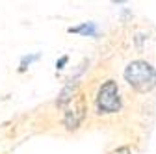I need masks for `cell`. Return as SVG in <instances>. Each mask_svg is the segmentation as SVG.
Wrapping results in <instances>:
<instances>
[{
  "label": "cell",
  "instance_id": "obj_3",
  "mask_svg": "<svg viewBox=\"0 0 156 154\" xmlns=\"http://www.w3.org/2000/svg\"><path fill=\"white\" fill-rule=\"evenodd\" d=\"M86 117V102L82 95H76V97L69 102V108L65 111V117H63V124L69 130H74L80 126V123Z\"/></svg>",
  "mask_w": 156,
  "mask_h": 154
},
{
  "label": "cell",
  "instance_id": "obj_1",
  "mask_svg": "<svg viewBox=\"0 0 156 154\" xmlns=\"http://www.w3.org/2000/svg\"><path fill=\"white\" fill-rule=\"evenodd\" d=\"M125 80L138 93H149L156 87V69L143 60L130 61L125 69Z\"/></svg>",
  "mask_w": 156,
  "mask_h": 154
},
{
  "label": "cell",
  "instance_id": "obj_5",
  "mask_svg": "<svg viewBox=\"0 0 156 154\" xmlns=\"http://www.w3.org/2000/svg\"><path fill=\"white\" fill-rule=\"evenodd\" d=\"M74 89H76V84H69V86H65L63 87V91H62V95H60V99H58V104L60 106H65L67 102H71L74 97Z\"/></svg>",
  "mask_w": 156,
  "mask_h": 154
},
{
  "label": "cell",
  "instance_id": "obj_6",
  "mask_svg": "<svg viewBox=\"0 0 156 154\" xmlns=\"http://www.w3.org/2000/svg\"><path fill=\"white\" fill-rule=\"evenodd\" d=\"M112 154H132V150L128 147H119V149H115Z\"/></svg>",
  "mask_w": 156,
  "mask_h": 154
},
{
  "label": "cell",
  "instance_id": "obj_4",
  "mask_svg": "<svg viewBox=\"0 0 156 154\" xmlns=\"http://www.w3.org/2000/svg\"><path fill=\"white\" fill-rule=\"evenodd\" d=\"M71 33H82V35H89L95 37L97 35V26L93 23H84L82 26H76V28H69Z\"/></svg>",
  "mask_w": 156,
  "mask_h": 154
},
{
  "label": "cell",
  "instance_id": "obj_2",
  "mask_svg": "<svg viewBox=\"0 0 156 154\" xmlns=\"http://www.w3.org/2000/svg\"><path fill=\"white\" fill-rule=\"evenodd\" d=\"M97 108L101 113H117L121 110V97H119V87L115 80H108L99 87L97 93Z\"/></svg>",
  "mask_w": 156,
  "mask_h": 154
}]
</instances>
